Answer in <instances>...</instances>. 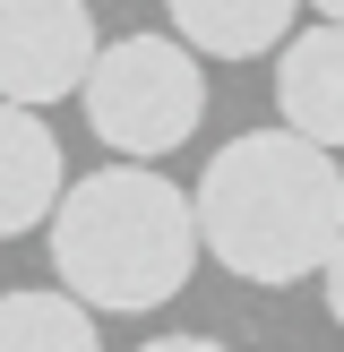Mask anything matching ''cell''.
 <instances>
[{"label": "cell", "instance_id": "cell-1", "mask_svg": "<svg viewBox=\"0 0 344 352\" xmlns=\"http://www.w3.org/2000/svg\"><path fill=\"white\" fill-rule=\"evenodd\" d=\"M189 206H198V241L224 275L284 292L327 275L344 241V164L292 129H241L233 146L206 155Z\"/></svg>", "mask_w": 344, "mask_h": 352}, {"label": "cell", "instance_id": "cell-2", "mask_svg": "<svg viewBox=\"0 0 344 352\" xmlns=\"http://www.w3.org/2000/svg\"><path fill=\"white\" fill-rule=\"evenodd\" d=\"M52 232V275L69 301H86L95 318H147L198 275V206L189 189H172L155 164H95L86 181H69Z\"/></svg>", "mask_w": 344, "mask_h": 352}, {"label": "cell", "instance_id": "cell-3", "mask_svg": "<svg viewBox=\"0 0 344 352\" xmlns=\"http://www.w3.org/2000/svg\"><path fill=\"white\" fill-rule=\"evenodd\" d=\"M86 129L112 146V164H155L189 146L206 120V78L181 34H112L86 69Z\"/></svg>", "mask_w": 344, "mask_h": 352}, {"label": "cell", "instance_id": "cell-4", "mask_svg": "<svg viewBox=\"0 0 344 352\" xmlns=\"http://www.w3.org/2000/svg\"><path fill=\"white\" fill-rule=\"evenodd\" d=\"M103 34L86 0H0V103L43 112L61 95H86Z\"/></svg>", "mask_w": 344, "mask_h": 352}, {"label": "cell", "instance_id": "cell-5", "mask_svg": "<svg viewBox=\"0 0 344 352\" xmlns=\"http://www.w3.org/2000/svg\"><path fill=\"white\" fill-rule=\"evenodd\" d=\"M275 112H284L292 138L336 155L344 146V26H319L310 17L284 52H275Z\"/></svg>", "mask_w": 344, "mask_h": 352}, {"label": "cell", "instance_id": "cell-6", "mask_svg": "<svg viewBox=\"0 0 344 352\" xmlns=\"http://www.w3.org/2000/svg\"><path fill=\"white\" fill-rule=\"evenodd\" d=\"M61 198H69V164H61L52 120L0 103V241L52 223V215H61Z\"/></svg>", "mask_w": 344, "mask_h": 352}, {"label": "cell", "instance_id": "cell-7", "mask_svg": "<svg viewBox=\"0 0 344 352\" xmlns=\"http://www.w3.org/2000/svg\"><path fill=\"white\" fill-rule=\"evenodd\" d=\"M164 9L198 60H258V52H284L301 34L292 26L301 0H164Z\"/></svg>", "mask_w": 344, "mask_h": 352}, {"label": "cell", "instance_id": "cell-8", "mask_svg": "<svg viewBox=\"0 0 344 352\" xmlns=\"http://www.w3.org/2000/svg\"><path fill=\"white\" fill-rule=\"evenodd\" d=\"M0 352H103V336L69 292H0Z\"/></svg>", "mask_w": 344, "mask_h": 352}, {"label": "cell", "instance_id": "cell-9", "mask_svg": "<svg viewBox=\"0 0 344 352\" xmlns=\"http://www.w3.org/2000/svg\"><path fill=\"white\" fill-rule=\"evenodd\" d=\"M319 292H327V318L344 327V241H336V258H327V275H319Z\"/></svg>", "mask_w": 344, "mask_h": 352}, {"label": "cell", "instance_id": "cell-10", "mask_svg": "<svg viewBox=\"0 0 344 352\" xmlns=\"http://www.w3.org/2000/svg\"><path fill=\"white\" fill-rule=\"evenodd\" d=\"M138 352H233V344H215V336H155V344H138Z\"/></svg>", "mask_w": 344, "mask_h": 352}, {"label": "cell", "instance_id": "cell-11", "mask_svg": "<svg viewBox=\"0 0 344 352\" xmlns=\"http://www.w3.org/2000/svg\"><path fill=\"white\" fill-rule=\"evenodd\" d=\"M301 9H319V26H344V0H301Z\"/></svg>", "mask_w": 344, "mask_h": 352}]
</instances>
